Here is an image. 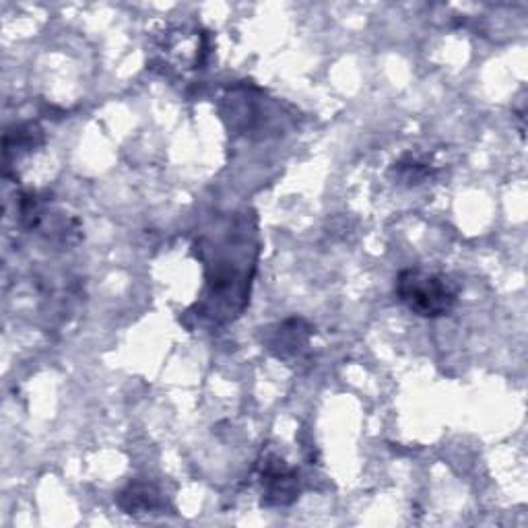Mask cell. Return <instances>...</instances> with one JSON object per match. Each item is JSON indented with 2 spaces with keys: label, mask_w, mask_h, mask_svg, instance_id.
<instances>
[{
  "label": "cell",
  "mask_w": 528,
  "mask_h": 528,
  "mask_svg": "<svg viewBox=\"0 0 528 528\" xmlns=\"http://www.w3.org/2000/svg\"><path fill=\"white\" fill-rule=\"evenodd\" d=\"M120 508L126 514H141L159 506V491L147 483H130L118 498Z\"/></svg>",
  "instance_id": "3957f363"
},
{
  "label": "cell",
  "mask_w": 528,
  "mask_h": 528,
  "mask_svg": "<svg viewBox=\"0 0 528 528\" xmlns=\"http://www.w3.org/2000/svg\"><path fill=\"white\" fill-rule=\"evenodd\" d=\"M260 481L264 489V504L267 506H287L291 504L297 493H300V479L297 471L285 465V460L279 456H267L262 462Z\"/></svg>",
  "instance_id": "7a4b0ae2"
},
{
  "label": "cell",
  "mask_w": 528,
  "mask_h": 528,
  "mask_svg": "<svg viewBox=\"0 0 528 528\" xmlns=\"http://www.w3.org/2000/svg\"><path fill=\"white\" fill-rule=\"evenodd\" d=\"M394 293L401 304L421 318L448 316L458 302L456 285L438 273L405 269L396 277Z\"/></svg>",
  "instance_id": "6da1fadb"
},
{
  "label": "cell",
  "mask_w": 528,
  "mask_h": 528,
  "mask_svg": "<svg viewBox=\"0 0 528 528\" xmlns=\"http://www.w3.org/2000/svg\"><path fill=\"white\" fill-rule=\"evenodd\" d=\"M394 172H396V180L405 182L409 186L421 184L429 174H432L429 165L415 159V157H405L399 163H394Z\"/></svg>",
  "instance_id": "277c9868"
}]
</instances>
